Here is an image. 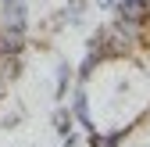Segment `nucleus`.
<instances>
[{
	"instance_id": "2",
	"label": "nucleus",
	"mask_w": 150,
	"mask_h": 147,
	"mask_svg": "<svg viewBox=\"0 0 150 147\" xmlns=\"http://www.w3.org/2000/svg\"><path fill=\"white\" fill-rule=\"evenodd\" d=\"M71 115L79 118V122L86 126L89 133L97 129V122H93V111H89V97H86V90H82V83L75 86V93H71Z\"/></svg>"
},
{
	"instance_id": "4",
	"label": "nucleus",
	"mask_w": 150,
	"mask_h": 147,
	"mask_svg": "<svg viewBox=\"0 0 150 147\" xmlns=\"http://www.w3.org/2000/svg\"><path fill=\"white\" fill-rule=\"evenodd\" d=\"M68 83H71V68L61 61V65H57V90H54V93L64 97V93H68Z\"/></svg>"
},
{
	"instance_id": "7",
	"label": "nucleus",
	"mask_w": 150,
	"mask_h": 147,
	"mask_svg": "<svg viewBox=\"0 0 150 147\" xmlns=\"http://www.w3.org/2000/svg\"><path fill=\"white\" fill-rule=\"evenodd\" d=\"M100 7H104V11H115V7H118V0H100Z\"/></svg>"
},
{
	"instance_id": "1",
	"label": "nucleus",
	"mask_w": 150,
	"mask_h": 147,
	"mask_svg": "<svg viewBox=\"0 0 150 147\" xmlns=\"http://www.w3.org/2000/svg\"><path fill=\"white\" fill-rule=\"evenodd\" d=\"M115 14L129 18V22H136V25H146L150 22V0H118Z\"/></svg>"
},
{
	"instance_id": "6",
	"label": "nucleus",
	"mask_w": 150,
	"mask_h": 147,
	"mask_svg": "<svg viewBox=\"0 0 150 147\" xmlns=\"http://www.w3.org/2000/svg\"><path fill=\"white\" fill-rule=\"evenodd\" d=\"M18 118H22V115H7V118L0 122V126H4V129H14V126H18Z\"/></svg>"
},
{
	"instance_id": "3",
	"label": "nucleus",
	"mask_w": 150,
	"mask_h": 147,
	"mask_svg": "<svg viewBox=\"0 0 150 147\" xmlns=\"http://www.w3.org/2000/svg\"><path fill=\"white\" fill-rule=\"evenodd\" d=\"M71 118H75V115H71V108H57L50 122H54V129H57L61 136H68V133H71Z\"/></svg>"
},
{
	"instance_id": "5",
	"label": "nucleus",
	"mask_w": 150,
	"mask_h": 147,
	"mask_svg": "<svg viewBox=\"0 0 150 147\" xmlns=\"http://www.w3.org/2000/svg\"><path fill=\"white\" fill-rule=\"evenodd\" d=\"M86 7H89V0H68V22H82Z\"/></svg>"
}]
</instances>
